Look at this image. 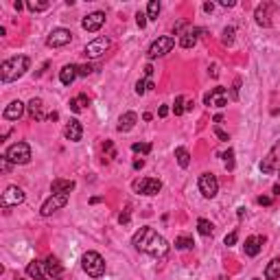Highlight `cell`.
<instances>
[{"label": "cell", "instance_id": "e575fe53", "mask_svg": "<svg viewBox=\"0 0 280 280\" xmlns=\"http://www.w3.org/2000/svg\"><path fill=\"white\" fill-rule=\"evenodd\" d=\"M223 44H226V46H232L234 44V29L232 26H226V29H223Z\"/></svg>", "mask_w": 280, "mask_h": 280}, {"label": "cell", "instance_id": "bcb514c9", "mask_svg": "<svg viewBox=\"0 0 280 280\" xmlns=\"http://www.w3.org/2000/svg\"><path fill=\"white\" fill-rule=\"evenodd\" d=\"M204 11H206V13H212V11H215V4H212V2H206V4H204Z\"/></svg>", "mask_w": 280, "mask_h": 280}, {"label": "cell", "instance_id": "e0dca14e", "mask_svg": "<svg viewBox=\"0 0 280 280\" xmlns=\"http://www.w3.org/2000/svg\"><path fill=\"white\" fill-rule=\"evenodd\" d=\"M75 182L73 180H62V178H57V180H53V184H51V193L53 195H68L70 190H75Z\"/></svg>", "mask_w": 280, "mask_h": 280}, {"label": "cell", "instance_id": "f6af8a7d", "mask_svg": "<svg viewBox=\"0 0 280 280\" xmlns=\"http://www.w3.org/2000/svg\"><path fill=\"white\" fill-rule=\"evenodd\" d=\"M239 88H241V79H234V86H232V98H239Z\"/></svg>", "mask_w": 280, "mask_h": 280}, {"label": "cell", "instance_id": "60d3db41", "mask_svg": "<svg viewBox=\"0 0 280 280\" xmlns=\"http://www.w3.org/2000/svg\"><path fill=\"white\" fill-rule=\"evenodd\" d=\"M92 73V66L90 64H84V66H79V77H88Z\"/></svg>", "mask_w": 280, "mask_h": 280}, {"label": "cell", "instance_id": "7a4b0ae2", "mask_svg": "<svg viewBox=\"0 0 280 280\" xmlns=\"http://www.w3.org/2000/svg\"><path fill=\"white\" fill-rule=\"evenodd\" d=\"M29 66L31 62L26 55H15L11 59H4L2 66H0V79H2V84H11V81L20 79L29 70Z\"/></svg>", "mask_w": 280, "mask_h": 280}, {"label": "cell", "instance_id": "5b68a950", "mask_svg": "<svg viewBox=\"0 0 280 280\" xmlns=\"http://www.w3.org/2000/svg\"><path fill=\"white\" fill-rule=\"evenodd\" d=\"M131 188L136 190L138 195H147V197H153L162 190V182L156 178H140V180H134Z\"/></svg>", "mask_w": 280, "mask_h": 280}, {"label": "cell", "instance_id": "484cf974", "mask_svg": "<svg viewBox=\"0 0 280 280\" xmlns=\"http://www.w3.org/2000/svg\"><path fill=\"white\" fill-rule=\"evenodd\" d=\"M265 278L267 280H280V259L270 261V265L265 267Z\"/></svg>", "mask_w": 280, "mask_h": 280}, {"label": "cell", "instance_id": "83f0119b", "mask_svg": "<svg viewBox=\"0 0 280 280\" xmlns=\"http://www.w3.org/2000/svg\"><path fill=\"white\" fill-rule=\"evenodd\" d=\"M175 158H178V164L182 169H186L190 164V153H188V149H184V147H178V149H175Z\"/></svg>", "mask_w": 280, "mask_h": 280}, {"label": "cell", "instance_id": "3957f363", "mask_svg": "<svg viewBox=\"0 0 280 280\" xmlns=\"http://www.w3.org/2000/svg\"><path fill=\"white\" fill-rule=\"evenodd\" d=\"M81 267L92 278H101L105 274V261H103V256L98 252H86L84 259H81Z\"/></svg>", "mask_w": 280, "mask_h": 280}, {"label": "cell", "instance_id": "7dc6e473", "mask_svg": "<svg viewBox=\"0 0 280 280\" xmlns=\"http://www.w3.org/2000/svg\"><path fill=\"white\" fill-rule=\"evenodd\" d=\"M151 75H153V68H151L149 64H147V66H145V77H147V79H151Z\"/></svg>", "mask_w": 280, "mask_h": 280}, {"label": "cell", "instance_id": "9f6ffc18", "mask_svg": "<svg viewBox=\"0 0 280 280\" xmlns=\"http://www.w3.org/2000/svg\"><path fill=\"white\" fill-rule=\"evenodd\" d=\"M278 173H280V169H278Z\"/></svg>", "mask_w": 280, "mask_h": 280}, {"label": "cell", "instance_id": "9c48e42d", "mask_svg": "<svg viewBox=\"0 0 280 280\" xmlns=\"http://www.w3.org/2000/svg\"><path fill=\"white\" fill-rule=\"evenodd\" d=\"M199 193L206 197V199H212V197H217L219 193V182L217 178L212 173H204L199 175Z\"/></svg>", "mask_w": 280, "mask_h": 280}, {"label": "cell", "instance_id": "6da1fadb", "mask_svg": "<svg viewBox=\"0 0 280 280\" xmlns=\"http://www.w3.org/2000/svg\"><path fill=\"white\" fill-rule=\"evenodd\" d=\"M131 243H134V248L138 252H145V254H149V256H153V259H158V261L167 259L169 250H171L169 241L164 239L162 234H158L153 228H149V226L140 228L138 232L134 234Z\"/></svg>", "mask_w": 280, "mask_h": 280}, {"label": "cell", "instance_id": "ab89813d", "mask_svg": "<svg viewBox=\"0 0 280 280\" xmlns=\"http://www.w3.org/2000/svg\"><path fill=\"white\" fill-rule=\"evenodd\" d=\"M215 136H217L219 140H223V142H228V140H230V136H228V134H226V131H223L221 127H215Z\"/></svg>", "mask_w": 280, "mask_h": 280}, {"label": "cell", "instance_id": "d6a6232c", "mask_svg": "<svg viewBox=\"0 0 280 280\" xmlns=\"http://www.w3.org/2000/svg\"><path fill=\"white\" fill-rule=\"evenodd\" d=\"M175 248H178V250H188V248H193V239L186 237V234H182V237L175 239Z\"/></svg>", "mask_w": 280, "mask_h": 280}, {"label": "cell", "instance_id": "cb8c5ba5", "mask_svg": "<svg viewBox=\"0 0 280 280\" xmlns=\"http://www.w3.org/2000/svg\"><path fill=\"white\" fill-rule=\"evenodd\" d=\"M88 105H90V98H88V94H79V96L70 98V109H73L75 114H81Z\"/></svg>", "mask_w": 280, "mask_h": 280}, {"label": "cell", "instance_id": "b9f144b4", "mask_svg": "<svg viewBox=\"0 0 280 280\" xmlns=\"http://www.w3.org/2000/svg\"><path fill=\"white\" fill-rule=\"evenodd\" d=\"M103 149H105L107 153H109V158H116V151H114V145H112V142H105V145H103Z\"/></svg>", "mask_w": 280, "mask_h": 280}, {"label": "cell", "instance_id": "7bdbcfd3", "mask_svg": "<svg viewBox=\"0 0 280 280\" xmlns=\"http://www.w3.org/2000/svg\"><path fill=\"white\" fill-rule=\"evenodd\" d=\"M256 201H259L261 206H272V201H274V199H272V197H267V195H261Z\"/></svg>", "mask_w": 280, "mask_h": 280}, {"label": "cell", "instance_id": "277c9868", "mask_svg": "<svg viewBox=\"0 0 280 280\" xmlns=\"http://www.w3.org/2000/svg\"><path fill=\"white\" fill-rule=\"evenodd\" d=\"M4 158L11 164H29L31 162V147L26 142H13L7 151H4Z\"/></svg>", "mask_w": 280, "mask_h": 280}, {"label": "cell", "instance_id": "ba28073f", "mask_svg": "<svg viewBox=\"0 0 280 280\" xmlns=\"http://www.w3.org/2000/svg\"><path fill=\"white\" fill-rule=\"evenodd\" d=\"M22 201H24V190H22L20 186H7V188H4V193H2V197H0V204H2V208L20 206Z\"/></svg>", "mask_w": 280, "mask_h": 280}, {"label": "cell", "instance_id": "f907efd6", "mask_svg": "<svg viewBox=\"0 0 280 280\" xmlns=\"http://www.w3.org/2000/svg\"><path fill=\"white\" fill-rule=\"evenodd\" d=\"M158 114H160V116L164 118V116H167V114H169V107H167V105H162L160 109H158Z\"/></svg>", "mask_w": 280, "mask_h": 280}, {"label": "cell", "instance_id": "d590c367", "mask_svg": "<svg viewBox=\"0 0 280 280\" xmlns=\"http://www.w3.org/2000/svg\"><path fill=\"white\" fill-rule=\"evenodd\" d=\"M26 7H29V11L35 13V11H46L51 7V2H35V0H33V2H26Z\"/></svg>", "mask_w": 280, "mask_h": 280}, {"label": "cell", "instance_id": "ac0fdd59", "mask_svg": "<svg viewBox=\"0 0 280 280\" xmlns=\"http://www.w3.org/2000/svg\"><path fill=\"white\" fill-rule=\"evenodd\" d=\"M136 123H138V116H136V112H125L123 116L118 118V125H116V129L118 131H131L136 127Z\"/></svg>", "mask_w": 280, "mask_h": 280}, {"label": "cell", "instance_id": "2e32d148", "mask_svg": "<svg viewBox=\"0 0 280 280\" xmlns=\"http://www.w3.org/2000/svg\"><path fill=\"white\" fill-rule=\"evenodd\" d=\"M64 136H66V138H68L70 142H79L81 136H84V127H81L79 120H77V118L68 120V125H66V129H64Z\"/></svg>", "mask_w": 280, "mask_h": 280}, {"label": "cell", "instance_id": "7c38bea8", "mask_svg": "<svg viewBox=\"0 0 280 280\" xmlns=\"http://www.w3.org/2000/svg\"><path fill=\"white\" fill-rule=\"evenodd\" d=\"M204 103L206 105H212V107H226L228 105V90L221 86L212 88V90L204 96Z\"/></svg>", "mask_w": 280, "mask_h": 280}, {"label": "cell", "instance_id": "ffe728a7", "mask_svg": "<svg viewBox=\"0 0 280 280\" xmlns=\"http://www.w3.org/2000/svg\"><path fill=\"white\" fill-rule=\"evenodd\" d=\"M77 77H79V66L68 64V66H64L62 73H59V81H62L64 86H70L77 79Z\"/></svg>", "mask_w": 280, "mask_h": 280}, {"label": "cell", "instance_id": "7402d4cb", "mask_svg": "<svg viewBox=\"0 0 280 280\" xmlns=\"http://www.w3.org/2000/svg\"><path fill=\"white\" fill-rule=\"evenodd\" d=\"M42 109H44L42 98H31L29 105H26V112H29V116H31L33 120H44V118H46Z\"/></svg>", "mask_w": 280, "mask_h": 280}, {"label": "cell", "instance_id": "c3c4849f", "mask_svg": "<svg viewBox=\"0 0 280 280\" xmlns=\"http://www.w3.org/2000/svg\"><path fill=\"white\" fill-rule=\"evenodd\" d=\"M142 167H145V160H134V169H136V171H140Z\"/></svg>", "mask_w": 280, "mask_h": 280}, {"label": "cell", "instance_id": "f546056e", "mask_svg": "<svg viewBox=\"0 0 280 280\" xmlns=\"http://www.w3.org/2000/svg\"><path fill=\"white\" fill-rule=\"evenodd\" d=\"M158 15H160V2H158V0H151V2L147 4V18L158 20Z\"/></svg>", "mask_w": 280, "mask_h": 280}, {"label": "cell", "instance_id": "11a10c76", "mask_svg": "<svg viewBox=\"0 0 280 280\" xmlns=\"http://www.w3.org/2000/svg\"><path fill=\"white\" fill-rule=\"evenodd\" d=\"M221 280H228V278H221Z\"/></svg>", "mask_w": 280, "mask_h": 280}, {"label": "cell", "instance_id": "f1b7e54d", "mask_svg": "<svg viewBox=\"0 0 280 280\" xmlns=\"http://www.w3.org/2000/svg\"><path fill=\"white\" fill-rule=\"evenodd\" d=\"M197 230H199V234H204V237H210V234L215 232V226H212L208 219H197Z\"/></svg>", "mask_w": 280, "mask_h": 280}, {"label": "cell", "instance_id": "44dd1931", "mask_svg": "<svg viewBox=\"0 0 280 280\" xmlns=\"http://www.w3.org/2000/svg\"><path fill=\"white\" fill-rule=\"evenodd\" d=\"M263 237H256V234H252V237H248V241H245V254L248 256H259V252H261V248H263Z\"/></svg>", "mask_w": 280, "mask_h": 280}, {"label": "cell", "instance_id": "30bf717a", "mask_svg": "<svg viewBox=\"0 0 280 280\" xmlns=\"http://www.w3.org/2000/svg\"><path fill=\"white\" fill-rule=\"evenodd\" d=\"M70 40H73V33L68 29H53L46 37V46L48 48H62L66 44H70Z\"/></svg>", "mask_w": 280, "mask_h": 280}, {"label": "cell", "instance_id": "1f68e13d", "mask_svg": "<svg viewBox=\"0 0 280 280\" xmlns=\"http://www.w3.org/2000/svg\"><path fill=\"white\" fill-rule=\"evenodd\" d=\"M131 151L147 156V153H151V142H134V145H131Z\"/></svg>", "mask_w": 280, "mask_h": 280}, {"label": "cell", "instance_id": "ee69618b", "mask_svg": "<svg viewBox=\"0 0 280 280\" xmlns=\"http://www.w3.org/2000/svg\"><path fill=\"white\" fill-rule=\"evenodd\" d=\"M129 219H131L129 210H123V212H120V215H118V221H120V223H129Z\"/></svg>", "mask_w": 280, "mask_h": 280}, {"label": "cell", "instance_id": "74e56055", "mask_svg": "<svg viewBox=\"0 0 280 280\" xmlns=\"http://www.w3.org/2000/svg\"><path fill=\"white\" fill-rule=\"evenodd\" d=\"M147 20H149V18H147V13H142V11L136 13V22H138L140 29H145V26H147Z\"/></svg>", "mask_w": 280, "mask_h": 280}, {"label": "cell", "instance_id": "4fadbf2b", "mask_svg": "<svg viewBox=\"0 0 280 280\" xmlns=\"http://www.w3.org/2000/svg\"><path fill=\"white\" fill-rule=\"evenodd\" d=\"M68 204V195H51L46 201L42 204V217H51L53 212H57L59 208H64Z\"/></svg>", "mask_w": 280, "mask_h": 280}, {"label": "cell", "instance_id": "d6986e66", "mask_svg": "<svg viewBox=\"0 0 280 280\" xmlns=\"http://www.w3.org/2000/svg\"><path fill=\"white\" fill-rule=\"evenodd\" d=\"M22 114H24V103L22 101H11L7 107H4V114L2 116L7 120H18Z\"/></svg>", "mask_w": 280, "mask_h": 280}, {"label": "cell", "instance_id": "9a60e30c", "mask_svg": "<svg viewBox=\"0 0 280 280\" xmlns=\"http://www.w3.org/2000/svg\"><path fill=\"white\" fill-rule=\"evenodd\" d=\"M270 11H274V4H272V2H263V4H259V7H256V13H254L256 24H259V26H272Z\"/></svg>", "mask_w": 280, "mask_h": 280}, {"label": "cell", "instance_id": "681fc988", "mask_svg": "<svg viewBox=\"0 0 280 280\" xmlns=\"http://www.w3.org/2000/svg\"><path fill=\"white\" fill-rule=\"evenodd\" d=\"M234 4H237L234 0H221V7H234Z\"/></svg>", "mask_w": 280, "mask_h": 280}, {"label": "cell", "instance_id": "8d00e7d4", "mask_svg": "<svg viewBox=\"0 0 280 280\" xmlns=\"http://www.w3.org/2000/svg\"><path fill=\"white\" fill-rule=\"evenodd\" d=\"M223 158H226V169H228V171H232V169H234V151L228 149V153Z\"/></svg>", "mask_w": 280, "mask_h": 280}, {"label": "cell", "instance_id": "836d02e7", "mask_svg": "<svg viewBox=\"0 0 280 280\" xmlns=\"http://www.w3.org/2000/svg\"><path fill=\"white\" fill-rule=\"evenodd\" d=\"M173 112H175V116H182V114L186 112V98L180 94L178 98H175V105H173Z\"/></svg>", "mask_w": 280, "mask_h": 280}, {"label": "cell", "instance_id": "52a82bcc", "mask_svg": "<svg viewBox=\"0 0 280 280\" xmlns=\"http://www.w3.org/2000/svg\"><path fill=\"white\" fill-rule=\"evenodd\" d=\"M109 44H112V42H109L107 35H98L96 40H92V42L86 44V51H84V53H86L90 59H96V57H101V55L107 51Z\"/></svg>", "mask_w": 280, "mask_h": 280}, {"label": "cell", "instance_id": "5bb4252c", "mask_svg": "<svg viewBox=\"0 0 280 280\" xmlns=\"http://www.w3.org/2000/svg\"><path fill=\"white\" fill-rule=\"evenodd\" d=\"M103 22H105V13H103V11H94V13L86 15L84 22H81V26H84L88 33H96L103 26Z\"/></svg>", "mask_w": 280, "mask_h": 280}, {"label": "cell", "instance_id": "4dcf8cb0", "mask_svg": "<svg viewBox=\"0 0 280 280\" xmlns=\"http://www.w3.org/2000/svg\"><path fill=\"white\" fill-rule=\"evenodd\" d=\"M153 90V81L151 79H140L136 81V94H145V92Z\"/></svg>", "mask_w": 280, "mask_h": 280}, {"label": "cell", "instance_id": "603a6c76", "mask_svg": "<svg viewBox=\"0 0 280 280\" xmlns=\"http://www.w3.org/2000/svg\"><path fill=\"white\" fill-rule=\"evenodd\" d=\"M44 272H46L51 278H59L64 274V267L59 265V261L55 259V256H48L46 263H44Z\"/></svg>", "mask_w": 280, "mask_h": 280}, {"label": "cell", "instance_id": "8992f818", "mask_svg": "<svg viewBox=\"0 0 280 280\" xmlns=\"http://www.w3.org/2000/svg\"><path fill=\"white\" fill-rule=\"evenodd\" d=\"M173 46H175V40H173V37H171V35H162V37H158V40L149 46V51H147V57H149V59L164 57L167 53L173 51Z\"/></svg>", "mask_w": 280, "mask_h": 280}, {"label": "cell", "instance_id": "f35d334b", "mask_svg": "<svg viewBox=\"0 0 280 280\" xmlns=\"http://www.w3.org/2000/svg\"><path fill=\"white\" fill-rule=\"evenodd\" d=\"M237 239H239V234H237V230H234V232H230L228 237H226V241H223V243L228 245V248H232L234 243H237Z\"/></svg>", "mask_w": 280, "mask_h": 280}, {"label": "cell", "instance_id": "816d5d0a", "mask_svg": "<svg viewBox=\"0 0 280 280\" xmlns=\"http://www.w3.org/2000/svg\"><path fill=\"white\" fill-rule=\"evenodd\" d=\"M48 120H57V112H53V114H48V116H46Z\"/></svg>", "mask_w": 280, "mask_h": 280}, {"label": "cell", "instance_id": "db71d44e", "mask_svg": "<svg viewBox=\"0 0 280 280\" xmlns=\"http://www.w3.org/2000/svg\"><path fill=\"white\" fill-rule=\"evenodd\" d=\"M252 280H261V278H252Z\"/></svg>", "mask_w": 280, "mask_h": 280}, {"label": "cell", "instance_id": "4316f807", "mask_svg": "<svg viewBox=\"0 0 280 280\" xmlns=\"http://www.w3.org/2000/svg\"><path fill=\"white\" fill-rule=\"evenodd\" d=\"M26 274H29L31 278H35V280H44V267L37 261H33V263L26 265Z\"/></svg>", "mask_w": 280, "mask_h": 280}, {"label": "cell", "instance_id": "f5cc1de1", "mask_svg": "<svg viewBox=\"0 0 280 280\" xmlns=\"http://www.w3.org/2000/svg\"><path fill=\"white\" fill-rule=\"evenodd\" d=\"M15 280H22V278H18V276H15Z\"/></svg>", "mask_w": 280, "mask_h": 280}, {"label": "cell", "instance_id": "d4e9b609", "mask_svg": "<svg viewBox=\"0 0 280 280\" xmlns=\"http://www.w3.org/2000/svg\"><path fill=\"white\" fill-rule=\"evenodd\" d=\"M197 33H201V29H193L188 33H182V37H180V46L182 48H193L197 44Z\"/></svg>", "mask_w": 280, "mask_h": 280}, {"label": "cell", "instance_id": "8fae6325", "mask_svg": "<svg viewBox=\"0 0 280 280\" xmlns=\"http://www.w3.org/2000/svg\"><path fill=\"white\" fill-rule=\"evenodd\" d=\"M278 162H280V140L272 147V151L267 153V158H263V162H261V173H265V175L274 173L276 169H280Z\"/></svg>", "mask_w": 280, "mask_h": 280}]
</instances>
